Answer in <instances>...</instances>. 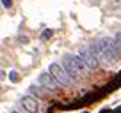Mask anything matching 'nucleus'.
Segmentation results:
<instances>
[{
	"mask_svg": "<svg viewBox=\"0 0 121 113\" xmlns=\"http://www.w3.org/2000/svg\"><path fill=\"white\" fill-rule=\"evenodd\" d=\"M52 34H53V32H52V30H45V32H43V34H41V39H43V41H45V39H48V37H52Z\"/></svg>",
	"mask_w": 121,
	"mask_h": 113,
	"instance_id": "obj_9",
	"label": "nucleus"
},
{
	"mask_svg": "<svg viewBox=\"0 0 121 113\" xmlns=\"http://www.w3.org/2000/svg\"><path fill=\"white\" fill-rule=\"evenodd\" d=\"M38 85H41L43 88H45L46 92H55L57 87H59V83H57V79L53 78L50 72H41L38 78Z\"/></svg>",
	"mask_w": 121,
	"mask_h": 113,
	"instance_id": "obj_5",
	"label": "nucleus"
},
{
	"mask_svg": "<svg viewBox=\"0 0 121 113\" xmlns=\"http://www.w3.org/2000/svg\"><path fill=\"white\" fill-rule=\"evenodd\" d=\"M20 104L25 108L27 113H36L39 109V102L36 101L34 95H23V97L20 99Z\"/></svg>",
	"mask_w": 121,
	"mask_h": 113,
	"instance_id": "obj_6",
	"label": "nucleus"
},
{
	"mask_svg": "<svg viewBox=\"0 0 121 113\" xmlns=\"http://www.w3.org/2000/svg\"><path fill=\"white\" fill-rule=\"evenodd\" d=\"M11 113H16V111H11Z\"/></svg>",
	"mask_w": 121,
	"mask_h": 113,
	"instance_id": "obj_12",
	"label": "nucleus"
},
{
	"mask_svg": "<svg viewBox=\"0 0 121 113\" xmlns=\"http://www.w3.org/2000/svg\"><path fill=\"white\" fill-rule=\"evenodd\" d=\"M78 55L82 56V60H84V64H86L87 69L95 71V69L100 67V58L89 49V46H82V48L78 49Z\"/></svg>",
	"mask_w": 121,
	"mask_h": 113,
	"instance_id": "obj_4",
	"label": "nucleus"
},
{
	"mask_svg": "<svg viewBox=\"0 0 121 113\" xmlns=\"http://www.w3.org/2000/svg\"><path fill=\"white\" fill-rule=\"evenodd\" d=\"M29 95H34V97H43V95H46V90L41 87V85H30L29 87Z\"/></svg>",
	"mask_w": 121,
	"mask_h": 113,
	"instance_id": "obj_7",
	"label": "nucleus"
},
{
	"mask_svg": "<svg viewBox=\"0 0 121 113\" xmlns=\"http://www.w3.org/2000/svg\"><path fill=\"white\" fill-rule=\"evenodd\" d=\"M62 67H64L73 78H77L80 72H84L87 69L86 64H84V60H82V56H80L78 53H75V55H73V53L64 55V58H62Z\"/></svg>",
	"mask_w": 121,
	"mask_h": 113,
	"instance_id": "obj_2",
	"label": "nucleus"
},
{
	"mask_svg": "<svg viewBox=\"0 0 121 113\" xmlns=\"http://www.w3.org/2000/svg\"><path fill=\"white\" fill-rule=\"evenodd\" d=\"M89 49L95 53L98 58H103V60H116L119 56L121 51V46L116 42L114 37H102V39H96L89 44Z\"/></svg>",
	"mask_w": 121,
	"mask_h": 113,
	"instance_id": "obj_1",
	"label": "nucleus"
},
{
	"mask_svg": "<svg viewBox=\"0 0 121 113\" xmlns=\"http://www.w3.org/2000/svg\"><path fill=\"white\" fill-rule=\"evenodd\" d=\"M9 79H11V81H18V79H20V76H18V72H16V71H11V72H9Z\"/></svg>",
	"mask_w": 121,
	"mask_h": 113,
	"instance_id": "obj_8",
	"label": "nucleus"
},
{
	"mask_svg": "<svg viewBox=\"0 0 121 113\" xmlns=\"http://www.w3.org/2000/svg\"><path fill=\"white\" fill-rule=\"evenodd\" d=\"M48 72L57 79V83H59V85H62V87H71V85H75V78H73V76L69 74V72L66 71L60 64H55V62H53V64H50Z\"/></svg>",
	"mask_w": 121,
	"mask_h": 113,
	"instance_id": "obj_3",
	"label": "nucleus"
},
{
	"mask_svg": "<svg viewBox=\"0 0 121 113\" xmlns=\"http://www.w3.org/2000/svg\"><path fill=\"white\" fill-rule=\"evenodd\" d=\"M2 5H4L5 9H11L13 7V0H2Z\"/></svg>",
	"mask_w": 121,
	"mask_h": 113,
	"instance_id": "obj_10",
	"label": "nucleus"
},
{
	"mask_svg": "<svg viewBox=\"0 0 121 113\" xmlns=\"http://www.w3.org/2000/svg\"><path fill=\"white\" fill-rule=\"evenodd\" d=\"M114 39H116V42H117V44L121 46V32H117V34L114 35Z\"/></svg>",
	"mask_w": 121,
	"mask_h": 113,
	"instance_id": "obj_11",
	"label": "nucleus"
}]
</instances>
